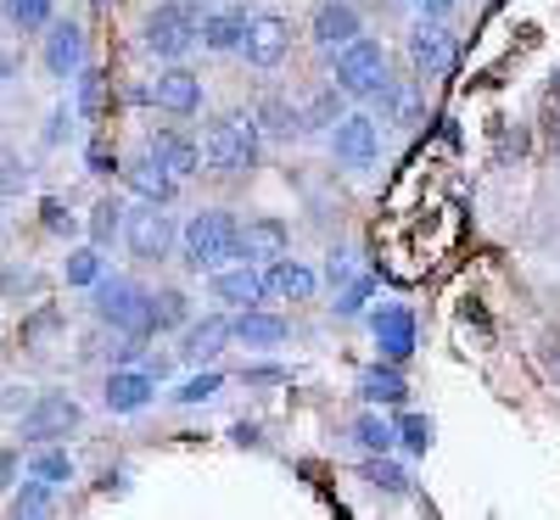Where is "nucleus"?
Wrapping results in <instances>:
<instances>
[{"mask_svg":"<svg viewBox=\"0 0 560 520\" xmlns=\"http://www.w3.org/2000/svg\"><path fill=\"white\" fill-rule=\"evenodd\" d=\"M84 57H90L84 28L68 23V17H62V23L51 17V28H45V73H51V79H79Z\"/></svg>","mask_w":560,"mask_h":520,"instance_id":"obj_13","label":"nucleus"},{"mask_svg":"<svg viewBox=\"0 0 560 520\" xmlns=\"http://www.w3.org/2000/svg\"><path fill=\"white\" fill-rule=\"evenodd\" d=\"M90 308H96V319L113 330V336H140V342L158 336L152 292L135 286V280H124V274H102L96 286H90Z\"/></svg>","mask_w":560,"mask_h":520,"instance_id":"obj_3","label":"nucleus"},{"mask_svg":"<svg viewBox=\"0 0 560 520\" xmlns=\"http://www.w3.org/2000/svg\"><path fill=\"white\" fill-rule=\"evenodd\" d=\"M185 7H197V12H202V7H213V0H185Z\"/></svg>","mask_w":560,"mask_h":520,"instance_id":"obj_49","label":"nucleus"},{"mask_svg":"<svg viewBox=\"0 0 560 520\" xmlns=\"http://www.w3.org/2000/svg\"><path fill=\"white\" fill-rule=\"evenodd\" d=\"M337 118H342V90L331 84V90H319V96L303 107V134H308V129H325V134H331Z\"/></svg>","mask_w":560,"mask_h":520,"instance_id":"obj_35","label":"nucleus"},{"mask_svg":"<svg viewBox=\"0 0 560 520\" xmlns=\"http://www.w3.org/2000/svg\"><path fill=\"white\" fill-rule=\"evenodd\" d=\"M213 297L224 303V308H258V303H269L264 297V269L258 263H224V269H213Z\"/></svg>","mask_w":560,"mask_h":520,"instance_id":"obj_16","label":"nucleus"},{"mask_svg":"<svg viewBox=\"0 0 560 520\" xmlns=\"http://www.w3.org/2000/svg\"><path fill=\"white\" fill-rule=\"evenodd\" d=\"M45 229H51V235H73V229H79V218L68 213V202L45 197Z\"/></svg>","mask_w":560,"mask_h":520,"instance_id":"obj_41","label":"nucleus"},{"mask_svg":"<svg viewBox=\"0 0 560 520\" xmlns=\"http://www.w3.org/2000/svg\"><path fill=\"white\" fill-rule=\"evenodd\" d=\"M84 168L96 174V179H107V174H113V168H124V163L113 157V146H107V140H90V152H84Z\"/></svg>","mask_w":560,"mask_h":520,"instance_id":"obj_40","label":"nucleus"},{"mask_svg":"<svg viewBox=\"0 0 560 520\" xmlns=\"http://www.w3.org/2000/svg\"><path fill=\"white\" fill-rule=\"evenodd\" d=\"M18 464H23L18 448H0V493H12V487H18Z\"/></svg>","mask_w":560,"mask_h":520,"instance_id":"obj_43","label":"nucleus"},{"mask_svg":"<svg viewBox=\"0 0 560 520\" xmlns=\"http://www.w3.org/2000/svg\"><path fill=\"white\" fill-rule=\"evenodd\" d=\"M325 280H331V286H348V280H353V258H348V252H331V263H325Z\"/></svg>","mask_w":560,"mask_h":520,"instance_id":"obj_44","label":"nucleus"},{"mask_svg":"<svg viewBox=\"0 0 560 520\" xmlns=\"http://www.w3.org/2000/svg\"><path fill=\"white\" fill-rule=\"evenodd\" d=\"M314 292H319V274L308 263H298V258L264 263V297L269 303H308Z\"/></svg>","mask_w":560,"mask_h":520,"instance_id":"obj_17","label":"nucleus"},{"mask_svg":"<svg viewBox=\"0 0 560 520\" xmlns=\"http://www.w3.org/2000/svg\"><path fill=\"white\" fill-rule=\"evenodd\" d=\"M331 157H337V168H348V174L376 168V157H382V129H376V118H370V113H342L337 129H331Z\"/></svg>","mask_w":560,"mask_h":520,"instance_id":"obj_8","label":"nucleus"},{"mask_svg":"<svg viewBox=\"0 0 560 520\" xmlns=\"http://www.w3.org/2000/svg\"><path fill=\"white\" fill-rule=\"evenodd\" d=\"M287 247H292L287 218L258 213V218L242 224V258H247V263H275V258H287Z\"/></svg>","mask_w":560,"mask_h":520,"instance_id":"obj_19","label":"nucleus"},{"mask_svg":"<svg viewBox=\"0 0 560 520\" xmlns=\"http://www.w3.org/2000/svg\"><path fill=\"white\" fill-rule=\"evenodd\" d=\"M359 398H364L370 409H404V403H409V381L398 375L393 358H382V364H370V369L359 375Z\"/></svg>","mask_w":560,"mask_h":520,"instance_id":"obj_22","label":"nucleus"},{"mask_svg":"<svg viewBox=\"0 0 560 520\" xmlns=\"http://www.w3.org/2000/svg\"><path fill=\"white\" fill-rule=\"evenodd\" d=\"M152 308H158V330H185L191 324V297H185L179 286L152 292Z\"/></svg>","mask_w":560,"mask_h":520,"instance_id":"obj_34","label":"nucleus"},{"mask_svg":"<svg viewBox=\"0 0 560 520\" xmlns=\"http://www.w3.org/2000/svg\"><path fill=\"white\" fill-rule=\"evenodd\" d=\"M242 34H247V12L242 7H213L197 28V39L208 51H242Z\"/></svg>","mask_w":560,"mask_h":520,"instance_id":"obj_24","label":"nucleus"},{"mask_svg":"<svg viewBox=\"0 0 560 520\" xmlns=\"http://www.w3.org/2000/svg\"><path fill=\"white\" fill-rule=\"evenodd\" d=\"M7 509L12 515H51L57 509V487H45V482H18L12 493H7Z\"/></svg>","mask_w":560,"mask_h":520,"instance_id":"obj_33","label":"nucleus"},{"mask_svg":"<svg viewBox=\"0 0 560 520\" xmlns=\"http://www.w3.org/2000/svg\"><path fill=\"white\" fill-rule=\"evenodd\" d=\"M28 174L18 168V157H0V191H23Z\"/></svg>","mask_w":560,"mask_h":520,"instance_id":"obj_45","label":"nucleus"},{"mask_svg":"<svg viewBox=\"0 0 560 520\" xmlns=\"http://www.w3.org/2000/svg\"><path fill=\"white\" fill-rule=\"evenodd\" d=\"M147 152L152 157H163L179 179H191V174H202V140H191V134H179V129H152L147 134Z\"/></svg>","mask_w":560,"mask_h":520,"instance_id":"obj_21","label":"nucleus"},{"mask_svg":"<svg viewBox=\"0 0 560 520\" xmlns=\"http://www.w3.org/2000/svg\"><path fill=\"white\" fill-rule=\"evenodd\" d=\"M45 292V274L39 269H0V297H39Z\"/></svg>","mask_w":560,"mask_h":520,"instance_id":"obj_37","label":"nucleus"},{"mask_svg":"<svg viewBox=\"0 0 560 520\" xmlns=\"http://www.w3.org/2000/svg\"><path fill=\"white\" fill-rule=\"evenodd\" d=\"M292 51V23L280 12H253L247 17V34H242V57L253 68H280Z\"/></svg>","mask_w":560,"mask_h":520,"instance_id":"obj_10","label":"nucleus"},{"mask_svg":"<svg viewBox=\"0 0 560 520\" xmlns=\"http://www.w3.org/2000/svg\"><path fill=\"white\" fill-rule=\"evenodd\" d=\"M140 102H152L158 113H168V118H197L202 113V79L191 73V68H163L147 90H140Z\"/></svg>","mask_w":560,"mask_h":520,"instance_id":"obj_9","label":"nucleus"},{"mask_svg":"<svg viewBox=\"0 0 560 520\" xmlns=\"http://www.w3.org/2000/svg\"><path fill=\"white\" fill-rule=\"evenodd\" d=\"M253 118H258L264 140H298L303 134V107H292L287 96H264L253 107Z\"/></svg>","mask_w":560,"mask_h":520,"instance_id":"obj_25","label":"nucleus"},{"mask_svg":"<svg viewBox=\"0 0 560 520\" xmlns=\"http://www.w3.org/2000/svg\"><path fill=\"white\" fill-rule=\"evenodd\" d=\"M409 7H420V12H427V17H443V12L454 7V0H409Z\"/></svg>","mask_w":560,"mask_h":520,"instance_id":"obj_47","label":"nucleus"},{"mask_svg":"<svg viewBox=\"0 0 560 520\" xmlns=\"http://www.w3.org/2000/svg\"><path fill=\"white\" fill-rule=\"evenodd\" d=\"M230 330H236V342L253 347V353H269V347H280V342L292 336L287 319H280V314H264V308H242L236 319H230Z\"/></svg>","mask_w":560,"mask_h":520,"instance_id":"obj_23","label":"nucleus"},{"mask_svg":"<svg viewBox=\"0 0 560 520\" xmlns=\"http://www.w3.org/2000/svg\"><path fill=\"white\" fill-rule=\"evenodd\" d=\"M28 476L45 482V487H68V482H73V453L57 448V442H34V453H28Z\"/></svg>","mask_w":560,"mask_h":520,"instance_id":"obj_26","label":"nucleus"},{"mask_svg":"<svg viewBox=\"0 0 560 520\" xmlns=\"http://www.w3.org/2000/svg\"><path fill=\"white\" fill-rule=\"evenodd\" d=\"M370 292H376V280H370V274H353L348 280V286H342V297L331 303L342 319H353V314H364V303H370Z\"/></svg>","mask_w":560,"mask_h":520,"instance_id":"obj_39","label":"nucleus"},{"mask_svg":"<svg viewBox=\"0 0 560 520\" xmlns=\"http://www.w3.org/2000/svg\"><path fill=\"white\" fill-rule=\"evenodd\" d=\"M230 342H236V330H230V314H202V319L185 324L179 358H185V364H213Z\"/></svg>","mask_w":560,"mask_h":520,"instance_id":"obj_15","label":"nucleus"},{"mask_svg":"<svg viewBox=\"0 0 560 520\" xmlns=\"http://www.w3.org/2000/svg\"><path fill=\"white\" fill-rule=\"evenodd\" d=\"M258 152H264V129L253 113H224L208 123L202 134V168L219 174V179H242L258 168Z\"/></svg>","mask_w":560,"mask_h":520,"instance_id":"obj_2","label":"nucleus"},{"mask_svg":"<svg viewBox=\"0 0 560 520\" xmlns=\"http://www.w3.org/2000/svg\"><path fill=\"white\" fill-rule=\"evenodd\" d=\"M544 107H549V123L560 129V68H555V79H549V96H544Z\"/></svg>","mask_w":560,"mask_h":520,"instance_id":"obj_46","label":"nucleus"},{"mask_svg":"<svg viewBox=\"0 0 560 520\" xmlns=\"http://www.w3.org/2000/svg\"><path fill=\"white\" fill-rule=\"evenodd\" d=\"M12 79H18V57L0 51V84H12Z\"/></svg>","mask_w":560,"mask_h":520,"instance_id":"obj_48","label":"nucleus"},{"mask_svg":"<svg viewBox=\"0 0 560 520\" xmlns=\"http://www.w3.org/2000/svg\"><path fill=\"white\" fill-rule=\"evenodd\" d=\"M179 263L191 274H213L224 263H242V224H236V213L202 208V213L185 218V229H179Z\"/></svg>","mask_w":560,"mask_h":520,"instance_id":"obj_1","label":"nucleus"},{"mask_svg":"<svg viewBox=\"0 0 560 520\" xmlns=\"http://www.w3.org/2000/svg\"><path fill=\"white\" fill-rule=\"evenodd\" d=\"M0 17H7L18 34H45L57 17V0H0Z\"/></svg>","mask_w":560,"mask_h":520,"instance_id":"obj_27","label":"nucleus"},{"mask_svg":"<svg viewBox=\"0 0 560 520\" xmlns=\"http://www.w3.org/2000/svg\"><path fill=\"white\" fill-rule=\"evenodd\" d=\"M158 381H163V375H152L147 364H113L107 392H102L107 414H140V409L158 398Z\"/></svg>","mask_w":560,"mask_h":520,"instance_id":"obj_11","label":"nucleus"},{"mask_svg":"<svg viewBox=\"0 0 560 520\" xmlns=\"http://www.w3.org/2000/svg\"><path fill=\"white\" fill-rule=\"evenodd\" d=\"M102 274H107V263H102V247H96V241H90V247H73L68 263H62V280H68V286H79V292H90Z\"/></svg>","mask_w":560,"mask_h":520,"instance_id":"obj_31","label":"nucleus"},{"mask_svg":"<svg viewBox=\"0 0 560 520\" xmlns=\"http://www.w3.org/2000/svg\"><path fill=\"white\" fill-rule=\"evenodd\" d=\"M409 62L427 73V79H438V73H448L454 68V34L432 17V23H420L415 34H409Z\"/></svg>","mask_w":560,"mask_h":520,"instance_id":"obj_20","label":"nucleus"},{"mask_svg":"<svg viewBox=\"0 0 560 520\" xmlns=\"http://www.w3.org/2000/svg\"><path fill=\"white\" fill-rule=\"evenodd\" d=\"M84 425V409H79V398H68V392H39L28 409H23V419H18V437L23 442H62V437H73Z\"/></svg>","mask_w":560,"mask_h":520,"instance_id":"obj_7","label":"nucleus"},{"mask_svg":"<svg viewBox=\"0 0 560 520\" xmlns=\"http://www.w3.org/2000/svg\"><path fill=\"white\" fill-rule=\"evenodd\" d=\"M124 218H129V208H124L118 197H102L96 208H90V218H84L90 241H96V247H113L118 235H124Z\"/></svg>","mask_w":560,"mask_h":520,"instance_id":"obj_29","label":"nucleus"},{"mask_svg":"<svg viewBox=\"0 0 560 520\" xmlns=\"http://www.w3.org/2000/svg\"><path fill=\"white\" fill-rule=\"evenodd\" d=\"M364 482H370V493H382V498H404L409 493V470L393 464V453H370Z\"/></svg>","mask_w":560,"mask_h":520,"instance_id":"obj_30","label":"nucleus"},{"mask_svg":"<svg viewBox=\"0 0 560 520\" xmlns=\"http://www.w3.org/2000/svg\"><path fill=\"white\" fill-rule=\"evenodd\" d=\"M308 34H314V45H319L325 57H337L348 39H359V34H364L359 7H353V0H319V7H314V23H308Z\"/></svg>","mask_w":560,"mask_h":520,"instance_id":"obj_12","label":"nucleus"},{"mask_svg":"<svg viewBox=\"0 0 560 520\" xmlns=\"http://www.w3.org/2000/svg\"><path fill=\"white\" fill-rule=\"evenodd\" d=\"M124 247H129L135 263H163V258L179 247V224H174V213H168L163 202H140V208H129V218H124Z\"/></svg>","mask_w":560,"mask_h":520,"instance_id":"obj_5","label":"nucleus"},{"mask_svg":"<svg viewBox=\"0 0 560 520\" xmlns=\"http://www.w3.org/2000/svg\"><path fill=\"white\" fill-rule=\"evenodd\" d=\"M197 28H202V12L185 7V0H158L140 23V45L158 57V62H179L185 51L197 45Z\"/></svg>","mask_w":560,"mask_h":520,"instance_id":"obj_4","label":"nucleus"},{"mask_svg":"<svg viewBox=\"0 0 560 520\" xmlns=\"http://www.w3.org/2000/svg\"><path fill=\"white\" fill-rule=\"evenodd\" d=\"M73 118H79V107H51V123H45V146H62V134L73 129Z\"/></svg>","mask_w":560,"mask_h":520,"instance_id":"obj_42","label":"nucleus"},{"mask_svg":"<svg viewBox=\"0 0 560 520\" xmlns=\"http://www.w3.org/2000/svg\"><path fill=\"white\" fill-rule=\"evenodd\" d=\"M219 387H224V375H219V369H202V375H191V381L174 387V403H185V409L208 403V398H219Z\"/></svg>","mask_w":560,"mask_h":520,"instance_id":"obj_36","label":"nucleus"},{"mask_svg":"<svg viewBox=\"0 0 560 520\" xmlns=\"http://www.w3.org/2000/svg\"><path fill=\"white\" fill-rule=\"evenodd\" d=\"M79 118L84 123H102V113H107V73L102 68H79Z\"/></svg>","mask_w":560,"mask_h":520,"instance_id":"obj_32","label":"nucleus"},{"mask_svg":"<svg viewBox=\"0 0 560 520\" xmlns=\"http://www.w3.org/2000/svg\"><path fill=\"white\" fill-rule=\"evenodd\" d=\"M118 174H124V185H129L140 202H163V208H168V202L179 197V174H174L163 157H152V152H140V157L124 163Z\"/></svg>","mask_w":560,"mask_h":520,"instance_id":"obj_14","label":"nucleus"},{"mask_svg":"<svg viewBox=\"0 0 560 520\" xmlns=\"http://www.w3.org/2000/svg\"><path fill=\"white\" fill-rule=\"evenodd\" d=\"M382 79H387V51H382V39H348L342 51H337V68H331V84L342 90V96H353V102H370L382 90Z\"/></svg>","mask_w":560,"mask_h":520,"instance_id":"obj_6","label":"nucleus"},{"mask_svg":"<svg viewBox=\"0 0 560 520\" xmlns=\"http://www.w3.org/2000/svg\"><path fill=\"white\" fill-rule=\"evenodd\" d=\"M398 448L404 453H427L432 448V419L427 414H404L398 419Z\"/></svg>","mask_w":560,"mask_h":520,"instance_id":"obj_38","label":"nucleus"},{"mask_svg":"<svg viewBox=\"0 0 560 520\" xmlns=\"http://www.w3.org/2000/svg\"><path fill=\"white\" fill-rule=\"evenodd\" d=\"M370 336H376L382 358L404 364V358L415 353V314H409L404 303H387V308H376V314H370Z\"/></svg>","mask_w":560,"mask_h":520,"instance_id":"obj_18","label":"nucleus"},{"mask_svg":"<svg viewBox=\"0 0 560 520\" xmlns=\"http://www.w3.org/2000/svg\"><path fill=\"white\" fill-rule=\"evenodd\" d=\"M348 437H353L364 453H393V448H398V425H393V419H382L376 409H370V414H359V419H353V432H348Z\"/></svg>","mask_w":560,"mask_h":520,"instance_id":"obj_28","label":"nucleus"}]
</instances>
